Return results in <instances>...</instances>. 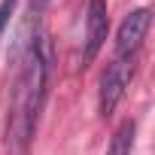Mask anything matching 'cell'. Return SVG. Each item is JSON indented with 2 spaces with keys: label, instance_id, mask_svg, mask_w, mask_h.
Returning <instances> with one entry per match:
<instances>
[{
  "label": "cell",
  "instance_id": "cell-4",
  "mask_svg": "<svg viewBox=\"0 0 155 155\" xmlns=\"http://www.w3.org/2000/svg\"><path fill=\"white\" fill-rule=\"evenodd\" d=\"M149 21H152L149 9H134L131 15H125V21L119 25V34H116V58H131L143 46Z\"/></svg>",
  "mask_w": 155,
  "mask_h": 155
},
{
  "label": "cell",
  "instance_id": "cell-2",
  "mask_svg": "<svg viewBox=\"0 0 155 155\" xmlns=\"http://www.w3.org/2000/svg\"><path fill=\"white\" fill-rule=\"evenodd\" d=\"M110 15H107V0H88L85 6V40H82V64H91L97 52L107 43Z\"/></svg>",
  "mask_w": 155,
  "mask_h": 155
},
{
  "label": "cell",
  "instance_id": "cell-1",
  "mask_svg": "<svg viewBox=\"0 0 155 155\" xmlns=\"http://www.w3.org/2000/svg\"><path fill=\"white\" fill-rule=\"evenodd\" d=\"M52 37L49 31L37 28L34 37L28 40V52L18 64V76H15V88H12V107H9V122H6V149L9 155H25L46 94H49V79H52Z\"/></svg>",
  "mask_w": 155,
  "mask_h": 155
},
{
  "label": "cell",
  "instance_id": "cell-3",
  "mask_svg": "<svg viewBox=\"0 0 155 155\" xmlns=\"http://www.w3.org/2000/svg\"><path fill=\"white\" fill-rule=\"evenodd\" d=\"M131 79V61L128 58H116L113 64H107L104 76H101V97H97V110L101 116H110L116 110V104L122 101L125 88Z\"/></svg>",
  "mask_w": 155,
  "mask_h": 155
},
{
  "label": "cell",
  "instance_id": "cell-7",
  "mask_svg": "<svg viewBox=\"0 0 155 155\" xmlns=\"http://www.w3.org/2000/svg\"><path fill=\"white\" fill-rule=\"evenodd\" d=\"M15 3L18 0H3V3H0V37H3V31L9 25V15L15 12Z\"/></svg>",
  "mask_w": 155,
  "mask_h": 155
},
{
  "label": "cell",
  "instance_id": "cell-5",
  "mask_svg": "<svg viewBox=\"0 0 155 155\" xmlns=\"http://www.w3.org/2000/svg\"><path fill=\"white\" fill-rule=\"evenodd\" d=\"M134 131H137V125H134V122H125V125L113 134V140H110V146H107V155H131Z\"/></svg>",
  "mask_w": 155,
  "mask_h": 155
},
{
  "label": "cell",
  "instance_id": "cell-6",
  "mask_svg": "<svg viewBox=\"0 0 155 155\" xmlns=\"http://www.w3.org/2000/svg\"><path fill=\"white\" fill-rule=\"evenodd\" d=\"M49 3H52V0H31V6H28V25L40 28V21H43V12L49 9Z\"/></svg>",
  "mask_w": 155,
  "mask_h": 155
}]
</instances>
